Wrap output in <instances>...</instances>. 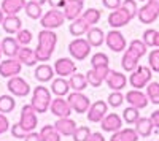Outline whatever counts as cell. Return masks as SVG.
<instances>
[{
    "mask_svg": "<svg viewBox=\"0 0 159 141\" xmlns=\"http://www.w3.org/2000/svg\"><path fill=\"white\" fill-rule=\"evenodd\" d=\"M148 63H150V68L151 71L159 73V49H153L150 56H148Z\"/></svg>",
    "mask_w": 159,
    "mask_h": 141,
    "instance_id": "44",
    "label": "cell"
},
{
    "mask_svg": "<svg viewBox=\"0 0 159 141\" xmlns=\"http://www.w3.org/2000/svg\"><path fill=\"white\" fill-rule=\"evenodd\" d=\"M0 57H2V43H0Z\"/></svg>",
    "mask_w": 159,
    "mask_h": 141,
    "instance_id": "58",
    "label": "cell"
},
{
    "mask_svg": "<svg viewBox=\"0 0 159 141\" xmlns=\"http://www.w3.org/2000/svg\"><path fill=\"white\" fill-rule=\"evenodd\" d=\"M156 33H157V30H154V29H148V30L143 32V40L142 41L147 45V48H154Z\"/></svg>",
    "mask_w": 159,
    "mask_h": 141,
    "instance_id": "46",
    "label": "cell"
},
{
    "mask_svg": "<svg viewBox=\"0 0 159 141\" xmlns=\"http://www.w3.org/2000/svg\"><path fill=\"white\" fill-rule=\"evenodd\" d=\"M100 11L97 10V8H88V10H83V13H81V18L91 25H96L99 21H100Z\"/></svg>",
    "mask_w": 159,
    "mask_h": 141,
    "instance_id": "35",
    "label": "cell"
},
{
    "mask_svg": "<svg viewBox=\"0 0 159 141\" xmlns=\"http://www.w3.org/2000/svg\"><path fill=\"white\" fill-rule=\"evenodd\" d=\"M130 21H132L130 15L123 6H119L116 10H111V13L108 15V24L113 29H121V27H124V25H127Z\"/></svg>",
    "mask_w": 159,
    "mask_h": 141,
    "instance_id": "11",
    "label": "cell"
},
{
    "mask_svg": "<svg viewBox=\"0 0 159 141\" xmlns=\"http://www.w3.org/2000/svg\"><path fill=\"white\" fill-rule=\"evenodd\" d=\"M52 68H54V73L57 76H61V78H67V76L73 75L76 71V63L69 59V57H61L54 62V65H52Z\"/></svg>",
    "mask_w": 159,
    "mask_h": 141,
    "instance_id": "15",
    "label": "cell"
},
{
    "mask_svg": "<svg viewBox=\"0 0 159 141\" xmlns=\"http://www.w3.org/2000/svg\"><path fill=\"white\" fill-rule=\"evenodd\" d=\"M69 84H70V89H73L75 92H83L84 89L89 86L88 84V81H86V76L84 75H81V73H73V75H70L69 76Z\"/></svg>",
    "mask_w": 159,
    "mask_h": 141,
    "instance_id": "31",
    "label": "cell"
},
{
    "mask_svg": "<svg viewBox=\"0 0 159 141\" xmlns=\"http://www.w3.org/2000/svg\"><path fill=\"white\" fill-rule=\"evenodd\" d=\"M110 59L107 54L103 53H96L94 56L91 57V67L92 68H97V67H108Z\"/></svg>",
    "mask_w": 159,
    "mask_h": 141,
    "instance_id": "39",
    "label": "cell"
},
{
    "mask_svg": "<svg viewBox=\"0 0 159 141\" xmlns=\"http://www.w3.org/2000/svg\"><path fill=\"white\" fill-rule=\"evenodd\" d=\"M15 57L22 63V65H27V67H34L35 63L38 62L37 56H35V49H32L29 46H19Z\"/></svg>",
    "mask_w": 159,
    "mask_h": 141,
    "instance_id": "21",
    "label": "cell"
},
{
    "mask_svg": "<svg viewBox=\"0 0 159 141\" xmlns=\"http://www.w3.org/2000/svg\"><path fill=\"white\" fill-rule=\"evenodd\" d=\"M24 13L27 15L30 19H40L43 16V10H42V5L34 2V0H29V2H25L24 5Z\"/></svg>",
    "mask_w": 159,
    "mask_h": 141,
    "instance_id": "33",
    "label": "cell"
},
{
    "mask_svg": "<svg viewBox=\"0 0 159 141\" xmlns=\"http://www.w3.org/2000/svg\"><path fill=\"white\" fill-rule=\"evenodd\" d=\"M154 48H159V32L156 33V40H154Z\"/></svg>",
    "mask_w": 159,
    "mask_h": 141,
    "instance_id": "55",
    "label": "cell"
},
{
    "mask_svg": "<svg viewBox=\"0 0 159 141\" xmlns=\"http://www.w3.org/2000/svg\"><path fill=\"white\" fill-rule=\"evenodd\" d=\"M57 45V35L54 30L43 29L38 33V46L35 49V56L38 62H48L52 57V53Z\"/></svg>",
    "mask_w": 159,
    "mask_h": 141,
    "instance_id": "1",
    "label": "cell"
},
{
    "mask_svg": "<svg viewBox=\"0 0 159 141\" xmlns=\"http://www.w3.org/2000/svg\"><path fill=\"white\" fill-rule=\"evenodd\" d=\"M73 141H88L91 136V129L86 125L83 127H76V130L73 132Z\"/></svg>",
    "mask_w": 159,
    "mask_h": 141,
    "instance_id": "40",
    "label": "cell"
},
{
    "mask_svg": "<svg viewBox=\"0 0 159 141\" xmlns=\"http://www.w3.org/2000/svg\"><path fill=\"white\" fill-rule=\"evenodd\" d=\"M124 101H127L129 106H134V108H137V109L147 108L148 103H150L147 94H143L140 89H132V91H129V92L124 95Z\"/></svg>",
    "mask_w": 159,
    "mask_h": 141,
    "instance_id": "14",
    "label": "cell"
},
{
    "mask_svg": "<svg viewBox=\"0 0 159 141\" xmlns=\"http://www.w3.org/2000/svg\"><path fill=\"white\" fill-rule=\"evenodd\" d=\"M108 141H115V139H113V138H110V139H108Z\"/></svg>",
    "mask_w": 159,
    "mask_h": 141,
    "instance_id": "59",
    "label": "cell"
},
{
    "mask_svg": "<svg viewBox=\"0 0 159 141\" xmlns=\"http://www.w3.org/2000/svg\"><path fill=\"white\" fill-rule=\"evenodd\" d=\"M102 5L108 10H116L121 6V0H102Z\"/></svg>",
    "mask_w": 159,
    "mask_h": 141,
    "instance_id": "49",
    "label": "cell"
},
{
    "mask_svg": "<svg viewBox=\"0 0 159 141\" xmlns=\"http://www.w3.org/2000/svg\"><path fill=\"white\" fill-rule=\"evenodd\" d=\"M157 16H159V13H157L150 3L143 5V6L139 8V11H137V18L140 19L142 24H153V22L157 19Z\"/></svg>",
    "mask_w": 159,
    "mask_h": 141,
    "instance_id": "24",
    "label": "cell"
},
{
    "mask_svg": "<svg viewBox=\"0 0 159 141\" xmlns=\"http://www.w3.org/2000/svg\"><path fill=\"white\" fill-rule=\"evenodd\" d=\"M10 121H8V118L5 116L3 113H0V135H3V133H7L8 130H10Z\"/></svg>",
    "mask_w": 159,
    "mask_h": 141,
    "instance_id": "48",
    "label": "cell"
},
{
    "mask_svg": "<svg viewBox=\"0 0 159 141\" xmlns=\"http://www.w3.org/2000/svg\"><path fill=\"white\" fill-rule=\"evenodd\" d=\"M35 79L38 83H48V81H52V76H54V68L48 63H40V65L35 68Z\"/></svg>",
    "mask_w": 159,
    "mask_h": 141,
    "instance_id": "25",
    "label": "cell"
},
{
    "mask_svg": "<svg viewBox=\"0 0 159 141\" xmlns=\"http://www.w3.org/2000/svg\"><path fill=\"white\" fill-rule=\"evenodd\" d=\"M7 89L10 91V94L13 97H27L30 94V86L29 83L22 79L21 76H11L8 78V84H7Z\"/></svg>",
    "mask_w": 159,
    "mask_h": 141,
    "instance_id": "7",
    "label": "cell"
},
{
    "mask_svg": "<svg viewBox=\"0 0 159 141\" xmlns=\"http://www.w3.org/2000/svg\"><path fill=\"white\" fill-rule=\"evenodd\" d=\"M15 38L18 40V43H19L21 46H29L30 41H32V32L27 30V29H21V30L16 33Z\"/></svg>",
    "mask_w": 159,
    "mask_h": 141,
    "instance_id": "41",
    "label": "cell"
},
{
    "mask_svg": "<svg viewBox=\"0 0 159 141\" xmlns=\"http://www.w3.org/2000/svg\"><path fill=\"white\" fill-rule=\"evenodd\" d=\"M24 141H42V138H40V133L29 132V133H27V136L24 138Z\"/></svg>",
    "mask_w": 159,
    "mask_h": 141,
    "instance_id": "50",
    "label": "cell"
},
{
    "mask_svg": "<svg viewBox=\"0 0 159 141\" xmlns=\"http://www.w3.org/2000/svg\"><path fill=\"white\" fill-rule=\"evenodd\" d=\"M67 101H69L72 111H75V113H78V114L86 113V111L89 109V106H91L89 98H88L83 92H75V91H73L72 94H69Z\"/></svg>",
    "mask_w": 159,
    "mask_h": 141,
    "instance_id": "9",
    "label": "cell"
},
{
    "mask_svg": "<svg viewBox=\"0 0 159 141\" xmlns=\"http://www.w3.org/2000/svg\"><path fill=\"white\" fill-rule=\"evenodd\" d=\"M80 2H84V0H80Z\"/></svg>",
    "mask_w": 159,
    "mask_h": 141,
    "instance_id": "61",
    "label": "cell"
},
{
    "mask_svg": "<svg viewBox=\"0 0 159 141\" xmlns=\"http://www.w3.org/2000/svg\"><path fill=\"white\" fill-rule=\"evenodd\" d=\"M84 35H86V40H88V43L91 45V48H99V46H102L103 41H105V33H103V30L99 29V27H96V25L89 27Z\"/></svg>",
    "mask_w": 159,
    "mask_h": 141,
    "instance_id": "23",
    "label": "cell"
},
{
    "mask_svg": "<svg viewBox=\"0 0 159 141\" xmlns=\"http://www.w3.org/2000/svg\"><path fill=\"white\" fill-rule=\"evenodd\" d=\"M19 43L15 36H5L2 40V53L7 56V57H15L18 49H19Z\"/></svg>",
    "mask_w": 159,
    "mask_h": 141,
    "instance_id": "27",
    "label": "cell"
},
{
    "mask_svg": "<svg viewBox=\"0 0 159 141\" xmlns=\"http://www.w3.org/2000/svg\"><path fill=\"white\" fill-rule=\"evenodd\" d=\"M121 6L130 15V18L134 19L137 16V11H139V6H137V2L135 0H124V2H121Z\"/></svg>",
    "mask_w": 159,
    "mask_h": 141,
    "instance_id": "45",
    "label": "cell"
},
{
    "mask_svg": "<svg viewBox=\"0 0 159 141\" xmlns=\"http://www.w3.org/2000/svg\"><path fill=\"white\" fill-rule=\"evenodd\" d=\"M0 25L3 27V30H5L7 33L13 35V33H18V32L22 29V21L19 19L18 15H7Z\"/></svg>",
    "mask_w": 159,
    "mask_h": 141,
    "instance_id": "22",
    "label": "cell"
},
{
    "mask_svg": "<svg viewBox=\"0 0 159 141\" xmlns=\"http://www.w3.org/2000/svg\"><path fill=\"white\" fill-rule=\"evenodd\" d=\"M3 18H5V13L2 11V8H0V24H2V21H3Z\"/></svg>",
    "mask_w": 159,
    "mask_h": 141,
    "instance_id": "56",
    "label": "cell"
},
{
    "mask_svg": "<svg viewBox=\"0 0 159 141\" xmlns=\"http://www.w3.org/2000/svg\"><path fill=\"white\" fill-rule=\"evenodd\" d=\"M88 141H107V139L103 138V135L100 132H94V133H91V136H89Z\"/></svg>",
    "mask_w": 159,
    "mask_h": 141,
    "instance_id": "51",
    "label": "cell"
},
{
    "mask_svg": "<svg viewBox=\"0 0 159 141\" xmlns=\"http://www.w3.org/2000/svg\"><path fill=\"white\" fill-rule=\"evenodd\" d=\"M142 59V56L134 51L132 48H127L124 49V54H123V59H121V65H123V70L124 71H134L137 67H139V60Z\"/></svg>",
    "mask_w": 159,
    "mask_h": 141,
    "instance_id": "17",
    "label": "cell"
},
{
    "mask_svg": "<svg viewBox=\"0 0 159 141\" xmlns=\"http://www.w3.org/2000/svg\"><path fill=\"white\" fill-rule=\"evenodd\" d=\"M21 68H22V63L16 57H8L0 62V76L2 78H11V76L19 75Z\"/></svg>",
    "mask_w": 159,
    "mask_h": 141,
    "instance_id": "13",
    "label": "cell"
},
{
    "mask_svg": "<svg viewBox=\"0 0 159 141\" xmlns=\"http://www.w3.org/2000/svg\"><path fill=\"white\" fill-rule=\"evenodd\" d=\"M147 97L151 103L159 105V83H148L147 84Z\"/></svg>",
    "mask_w": 159,
    "mask_h": 141,
    "instance_id": "37",
    "label": "cell"
},
{
    "mask_svg": "<svg viewBox=\"0 0 159 141\" xmlns=\"http://www.w3.org/2000/svg\"><path fill=\"white\" fill-rule=\"evenodd\" d=\"M34 2H37V3H40V5H43V3L48 2V0H34Z\"/></svg>",
    "mask_w": 159,
    "mask_h": 141,
    "instance_id": "57",
    "label": "cell"
},
{
    "mask_svg": "<svg viewBox=\"0 0 159 141\" xmlns=\"http://www.w3.org/2000/svg\"><path fill=\"white\" fill-rule=\"evenodd\" d=\"M10 130H11V135L15 136V138H19V139H24L25 136H27V132H25L22 127L19 125V122L18 124H15V125H11L10 127Z\"/></svg>",
    "mask_w": 159,
    "mask_h": 141,
    "instance_id": "47",
    "label": "cell"
},
{
    "mask_svg": "<svg viewBox=\"0 0 159 141\" xmlns=\"http://www.w3.org/2000/svg\"><path fill=\"white\" fill-rule=\"evenodd\" d=\"M140 2H147V0H140Z\"/></svg>",
    "mask_w": 159,
    "mask_h": 141,
    "instance_id": "60",
    "label": "cell"
},
{
    "mask_svg": "<svg viewBox=\"0 0 159 141\" xmlns=\"http://www.w3.org/2000/svg\"><path fill=\"white\" fill-rule=\"evenodd\" d=\"M69 53L75 60L81 62L91 54V45L88 43L86 38H75L69 45Z\"/></svg>",
    "mask_w": 159,
    "mask_h": 141,
    "instance_id": "5",
    "label": "cell"
},
{
    "mask_svg": "<svg viewBox=\"0 0 159 141\" xmlns=\"http://www.w3.org/2000/svg\"><path fill=\"white\" fill-rule=\"evenodd\" d=\"M147 3H150V5L159 13V0H147Z\"/></svg>",
    "mask_w": 159,
    "mask_h": 141,
    "instance_id": "54",
    "label": "cell"
},
{
    "mask_svg": "<svg viewBox=\"0 0 159 141\" xmlns=\"http://www.w3.org/2000/svg\"><path fill=\"white\" fill-rule=\"evenodd\" d=\"M19 125L25 132H34L38 125V118H37V113L32 108V105H24L21 109V118H19Z\"/></svg>",
    "mask_w": 159,
    "mask_h": 141,
    "instance_id": "6",
    "label": "cell"
},
{
    "mask_svg": "<svg viewBox=\"0 0 159 141\" xmlns=\"http://www.w3.org/2000/svg\"><path fill=\"white\" fill-rule=\"evenodd\" d=\"M49 111L54 114L56 118H69L72 114V108L69 105V101L64 97H56L51 100L49 103Z\"/></svg>",
    "mask_w": 159,
    "mask_h": 141,
    "instance_id": "16",
    "label": "cell"
},
{
    "mask_svg": "<svg viewBox=\"0 0 159 141\" xmlns=\"http://www.w3.org/2000/svg\"><path fill=\"white\" fill-rule=\"evenodd\" d=\"M83 5H84V2H80V0H65L61 11L67 21H73L78 16H81V13L84 10Z\"/></svg>",
    "mask_w": 159,
    "mask_h": 141,
    "instance_id": "12",
    "label": "cell"
},
{
    "mask_svg": "<svg viewBox=\"0 0 159 141\" xmlns=\"http://www.w3.org/2000/svg\"><path fill=\"white\" fill-rule=\"evenodd\" d=\"M64 22H65V18H64L62 11L59 8H51L49 11H46L45 15L40 18V25H42L43 29H48V30L59 29Z\"/></svg>",
    "mask_w": 159,
    "mask_h": 141,
    "instance_id": "3",
    "label": "cell"
},
{
    "mask_svg": "<svg viewBox=\"0 0 159 141\" xmlns=\"http://www.w3.org/2000/svg\"><path fill=\"white\" fill-rule=\"evenodd\" d=\"M72 24L69 25V32L73 35V36H81V35H84L86 32H88V29L91 27V25L81 18V16H78L76 19H73V21H70Z\"/></svg>",
    "mask_w": 159,
    "mask_h": 141,
    "instance_id": "29",
    "label": "cell"
},
{
    "mask_svg": "<svg viewBox=\"0 0 159 141\" xmlns=\"http://www.w3.org/2000/svg\"><path fill=\"white\" fill-rule=\"evenodd\" d=\"M64 2L65 0H48V3L51 5V8H62V5H64Z\"/></svg>",
    "mask_w": 159,
    "mask_h": 141,
    "instance_id": "52",
    "label": "cell"
},
{
    "mask_svg": "<svg viewBox=\"0 0 159 141\" xmlns=\"http://www.w3.org/2000/svg\"><path fill=\"white\" fill-rule=\"evenodd\" d=\"M42 141H61V133L54 129V125H43L40 129Z\"/></svg>",
    "mask_w": 159,
    "mask_h": 141,
    "instance_id": "34",
    "label": "cell"
},
{
    "mask_svg": "<svg viewBox=\"0 0 159 141\" xmlns=\"http://www.w3.org/2000/svg\"><path fill=\"white\" fill-rule=\"evenodd\" d=\"M140 109L134 108V106H127L124 111H123V121L127 122V124H135L140 118Z\"/></svg>",
    "mask_w": 159,
    "mask_h": 141,
    "instance_id": "38",
    "label": "cell"
},
{
    "mask_svg": "<svg viewBox=\"0 0 159 141\" xmlns=\"http://www.w3.org/2000/svg\"><path fill=\"white\" fill-rule=\"evenodd\" d=\"M49 103H51V91L45 86H38L34 89V94H32V101L30 105L35 109V113L38 114H43L49 109Z\"/></svg>",
    "mask_w": 159,
    "mask_h": 141,
    "instance_id": "2",
    "label": "cell"
},
{
    "mask_svg": "<svg viewBox=\"0 0 159 141\" xmlns=\"http://www.w3.org/2000/svg\"><path fill=\"white\" fill-rule=\"evenodd\" d=\"M151 68L150 67H143L139 65L134 71H130L129 76V84L134 87V89H143L147 87V84L151 81Z\"/></svg>",
    "mask_w": 159,
    "mask_h": 141,
    "instance_id": "4",
    "label": "cell"
},
{
    "mask_svg": "<svg viewBox=\"0 0 159 141\" xmlns=\"http://www.w3.org/2000/svg\"><path fill=\"white\" fill-rule=\"evenodd\" d=\"M105 43H107V46L113 51V53H124V49L127 46L124 35L118 29H113L105 35Z\"/></svg>",
    "mask_w": 159,
    "mask_h": 141,
    "instance_id": "8",
    "label": "cell"
},
{
    "mask_svg": "<svg viewBox=\"0 0 159 141\" xmlns=\"http://www.w3.org/2000/svg\"><path fill=\"white\" fill-rule=\"evenodd\" d=\"M153 122L150 118H139V121L135 122V132L139 133V136L147 138L153 133Z\"/></svg>",
    "mask_w": 159,
    "mask_h": 141,
    "instance_id": "30",
    "label": "cell"
},
{
    "mask_svg": "<svg viewBox=\"0 0 159 141\" xmlns=\"http://www.w3.org/2000/svg\"><path fill=\"white\" fill-rule=\"evenodd\" d=\"M108 113V103L107 101H103V100H97L94 101L89 109L86 111V116H88V121L92 122V124H99L103 118H105V114Z\"/></svg>",
    "mask_w": 159,
    "mask_h": 141,
    "instance_id": "10",
    "label": "cell"
},
{
    "mask_svg": "<svg viewBox=\"0 0 159 141\" xmlns=\"http://www.w3.org/2000/svg\"><path fill=\"white\" fill-rule=\"evenodd\" d=\"M84 76H86V81H88V84H89L91 87H100L102 83H103V79H102L100 76H99L94 70H92V68H91Z\"/></svg>",
    "mask_w": 159,
    "mask_h": 141,
    "instance_id": "43",
    "label": "cell"
},
{
    "mask_svg": "<svg viewBox=\"0 0 159 141\" xmlns=\"http://www.w3.org/2000/svg\"><path fill=\"white\" fill-rule=\"evenodd\" d=\"M151 122H153V125L154 127H157V129H159V109H156L153 114H151Z\"/></svg>",
    "mask_w": 159,
    "mask_h": 141,
    "instance_id": "53",
    "label": "cell"
},
{
    "mask_svg": "<svg viewBox=\"0 0 159 141\" xmlns=\"http://www.w3.org/2000/svg\"><path fill=\"white\" fill-rule=\"evenodd\" d=\"M111 138L115 141H139V133L134 129H119Z\"/></svg>",
    "mask_w": 159,
    "mask_h": 141,
    "instance_id": "32",
    "label": "cell"
},
{
    "mask_svg": "<svg viewBox=\"0 0 159 141\" xmlns=\"http://www.w3.org/2000/svg\"><path fill=\"white\" fill-rule=\"evenodd\" d=\"M105 83H107V86L111 89V91H123V89L126 87V84H127V78L121 71L110 70L107 78H105Z\"/></svg>",
    "mask_w": 159,
    "mask_h": 141,
    "instance_id": "18",
    "label": "cell"
},
{
    "mask_svg": "<svg viewBox=\"0 0 159 141\" xmlns=\"http://www.w3.org/2000/svg\"><path fill=\"white\" fill-rule=\"evenodd\" d=\"M51 92L54 94L56 97H64V95H69L70 92V84L65 78H56L51 84Z\"/></svg>",
    "mask_w": 159,
    "mask_h": 141,
    "instance_id": "28",
    "label": "cell"
},
{
    "mask_svg": "<svg viewBox=\"0 0 159 141\" xmlns=\"http://www.w3.org/2000/svg\"><path fill=\"white\" fill-rule=\"evenodd\" d=\"M76 122L73 119L69 118H57V121L54 122V129L61 133V136H72L73 132L76 130Z\"/></svg>",
    "mask_w": 159,
    "mask_h": 141,
    "instance_id": "20",
    "label": "cell"
},
{
    "mask_svg": "<svg viewBox=\"0 0 159 141\" xmlns=\"http://www.w3.org/2000/svg\"><path fill=\"white\" fill-rule=\"evenodd\" d=\"M107 100H108L107 103H108L110 106H113V108H119V106L123 105V101H124V95L121 94V91H113V92L108 95Z\"/></svg>",
    "mask_w": 159,
    "mask_h": 141,
    "instance_id": "42",
    "label": "cell"
},
{
    "mask_svg": "<svg viewBox=\"0 0 159 141\" xmlns=\"http://www.w3.org/2000/svg\"><path fill=\"white\" fill-rule=\"evenodd\" d=\"M99 124H100V127H102L103 132L115 133V132H118V130L123 127V119L119 118L116 113H110V114L107 113V114H105V118H103Z\"/></svg>",
    "mask_w": 159,
    "mask_h": 141,
    "instance_id": "19",
    "label": "cell"
},
{
    "mask_svg": "<svg viewBox=\"0 0 159 141\" xmlns=\"http://www.w3.org/2000/svg\"><path fill=\"white\" fill-rule=\"evenodd\" d=\"M27 0H2V11L5 15H18L24 10Z\"/></svg>",
    "mask_w": 159,
    "mask_h": 141,
    "instance_id": "26",
    "label": "cell"
},
{
    "mask_svg": "<svg viewBox=\"0 0 159 141\" xmlns=\"http://www.w3.org/2000/svg\"><path fill=\"white\" fill-rule=\"evenodd\" d=\"M16 106V100L13 95H0V113H11Z\"/></svg>",
    "mask_w": 159,
    "mask_h": 141,
    "instance_id": "36",
    "label": "cell"
}]
</instances>
